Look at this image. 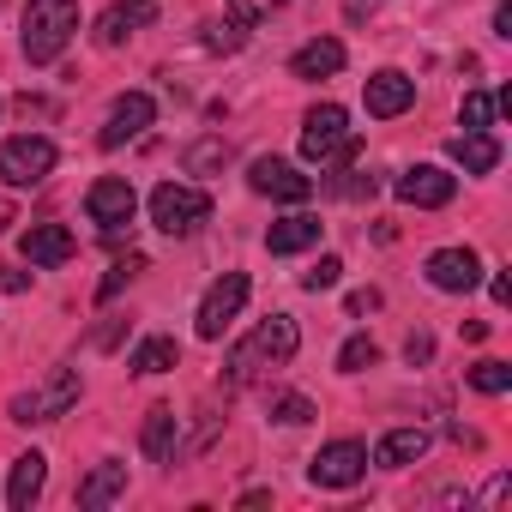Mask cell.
Segmentation results:
<instances>
[{"instance_id":"6da1fadb","label":"cell","mask_w":512,"mask_h":512,"mask_svg":"<svg viewBox=\"0 0 512 512\" xmlns=\"http://www.w3.org/2000/svg\"><path fill=\"white\" fill-rule=\"evenodd\" d=\"M296 344H302V332H296V320H290V314L260 320V326H253V332L229 350V362H223L229 386H247V380H260L266 368H284V362L296 356Z\"/></svg>"},{"instance_id":"7a4b0ae2","label":"cell","mask_w":512,"mask_h":512,"mask_svg":"<svg viewBox=\"0 0 512 512\" xmlns=\"http://www.w3.org/2000/svg\"><path fill=\"white\" fill-rule=\"evenodd\" d=\"M73 31H79V0H31L25 25H19V49L31 67H49V61H61Z\"/></svg>"},{"instance_id":"3957f363","label":"cell","mask_w":512,"mask_h":512,"mask_svg":"<svg viewBox=\"0 0 512 512\" xmlns=\"http://www.w3.org/2000/svg\"><path fill=\"white\" fill-rule=\"evenodd\" d=\"M356 151H362V139L350 133V115L338 103L308 109V121H302V157L308 163H350Z\"/></svg>"},{"instance_id":"277c9868","label":"cell","mask_w":512,"mask_h":512,"mask_svg":"<svg viewBox=\"0 0 512 512\" xmlns=\"http://www.w3.org/2000/svg\"><path fill=\"white\" fill-rule=\"evenodd\" d=\"M79 404V368H49V380L43 386H31V392H19L13 404H7V416L13 422H55V416H67Z\"/></svg>"},{"instance_id":"5b68a950","label":"cell","mask_w":512,"mask_h":512,"mask_svg":"<svg viewBox=\"0 0 512 512\" xmlns=\"http://www.w3.org/2000/svg\"><path fill=\"white\" fill-rule=\"evenodd\" d=\"M49 169H55V139H43V133H19L0 145V181L7 187H43Z\"/></svg>"},{"instance_id":"8992f818","label":"cell","mask_w":512,"mask_h":512,"mask_svg":"<svg viewBox=\"0 0 512 512\" xmlns=\"http://www.w3.org/2000/svg\"><path fill=\"white\" fill-rule=\"evenodd\" d=\"M205 217H211V199H205L199 187L163 181V187L151 193V223H157L163 235H193V229H199Z\"/></svg>"},{"instance_id":"52a82bcc","label":"cell","mask_w":512,"mask_h":512,"mask_svg":"<svg viewBox=\"0 0 512 512\" xmlns=\"http://www.w3.org/2000/svg\"><path fill=\"white\" fill-rule=\"evenodd\" d=\"M247 296H253L247 272H223V278L199 296V338H223V332H229V320L247 308Z\"/></svg>"},{"instance_id":"ba28073f","label":"cell","mask_w":512,"mask_h":512,"mask_svg":"<svg viewBox=\"0 0 512 512\" xmlns=\"http://www.w3.org/2000/svg\"><path fill=\"white\" fill-rule=\"evenodd\" d=\"M362 470H368V446L362 440H332V446H320L308 458V482L314 488H350V482H362Z\"/></svg>"},{"instance_id":"9c48e42d","label":"cell","mask_w":512,"mask_h":512,"mask_svg":"<svg viewBox=\"0 0 512 512\" xmlns=\"http://www.w3.org/2000/svg\"><path fill=\"white\" fill-rule=\"evenodd\" d=\"M247 187H253V193H266V199H284V205L314 199V175H302V169L284 163V157H260V163L247 169Z\"/></svg>"},{"instance_id":"30bf717a","label":"cell","mask_w":512,"mask_h":512,"mask_svg":"<svg viewBox=\"0 0 512 512\" xmlns=\"http://www.w3.org/2000/svg\"><path fill=\"white\" fill-rule=\"evenodd\" d=\"M151 121H157V103H151L145 91H127V97H115V103H109V121H103L97 145H103V151H121V145H127V139H139Z\"/></svg>"},{"instance_id":"8fae6325","label":"cell","mask_w":512,"mask_h":512,"mask_svg":"<svg viewBox=\"0 0 512 512\" xmlns=\"http://www.w3.org/2000/svg\"><path fill=\"white\" fill-rule=\"evenodd\" d=\"M85 211H91V223H103V229L115 235L121 223H133V211H139V193H133V181H121V175H103V181H91V193H85Z\"/></svg>"},{"instance_id":"7c38bea8","label":"cell","mask_w":512,"mask_h":512,"mask_svg":"<svg viewBox=\"0 0 512 512\" xmlns=\"http://www.w3.org/2000/svg\"><path fill=\"white\" fill-rule=\"evenodd\" d=\"M452 193H458V175H446L440 163H416V169L398 175V199H404V205L440 211V205H452Z\"/></svg>"},{"instance_id":"4fadbf2b","label":"cell","mask_w":512,"mask_h":512,"mask_svg":"<svg viewBox=\"0 0 512 512\" xmlns=\"http://www.w3.org/2000/svg\"><path fill=\"white\" fill-rule=\"evenodd\" d=\"M428 284L446 290V296H464V290L482 284V260L470 247H440V253H428Z\"/></svg>"},{"instance_id":"5bb4252c","label":"cell","mask_w":512,"mask_h":512,"mask_svg":"<svg viewBox=\"0 0 512 512\" xmlns=\"http://www.w3.org/2000/svg\"><path fill=\"white\" fill-rule=\"evenodd\" d=\"M362 103H368V115H374V121H392V115H404V109L416 103V79H404L398 67H386V73H368V85H362Z\"/></svg>"},{"instance_id":"9a60e30c","label":"cell","mask_w":512,"mask_h":512,"mask_svg":"<svg viewBox=\"0 0 512 512\" xmlns=\"http://www.w3.org/2000/svg\"><path fill=\"white\" fill-rule=\"evenodd\" d=\"M73 247H79V241H73L67 223H31V229L19 235V253H25L31 266H67Z\"/></svg>"},{"instance_id":"2e32d148","label":"cell","mask_w":512,"mask_h":512,"mask_svg":"<svg viewBox=\"0 0 512 512\" xmlns=\"http://www.w3.org/2000/svg\"><path fill=\"white\" fill-rule=\"evenodd\" d=\"M151 19H157V0H115V7L97 19V31H91V37H97L103 49H115L121 37H133V31H139V25H151Z\"/></svg>"},{"instance_id":"e0dca14e","label":"cell","mask_w":512,"mask_h":512,"mask_svg":"<svg viewBox=\"0 0 512 512\" xmlns=\"http://www.w3.org/2000/svg\"><path fill=\"white\" fill-rule=\"evenodd\" d=\"M308 247H320V217H308V211H290V217H278L272 229H266V253H308Z\"/></svg>"},{"instance_id":"ac0fdd59","label":"cell","mask_w":512,"mask_h":512,"mask_svg":"<svg viewBox=\"0 0 512 512\" xmlns=\"http://www.w3.org/2000/svg\"><path fill=\"white\" fill-rule=\"evenodd\" d=\"M175 440H181V422H175V410H169V404L145 410V428H139V446H145V458H151V464H175Z\"/></svg>"},{"instance_id":"d6986e66","label":"cell","mask_w":512,"mask_h":512,"mask_svg":"<svg viewBox=\"0 0 512 512\" xmlns=\"http://www.w3.org/2000/svg\"><path fill=\"white\" fill-rule=\"evenodd\" d=\"M338 67H344V43L338 37H314V43H302L290 55V73L296 79H332Z\"/></svg>"},{"instance_id":"ffe728a7","label":"cell","mask_w":512,"mask_h":512,"mask_svg":"<svg viewBox=\"0 0 512 512\" xmlns=\"http://www.w3.org/2000/svg\"><path fill=\"white\" fill-rule=\"evenodd\" d=\"M43 482H49V458H43V452H25V458H13L7 506H13V512H31V500L43 494Z\"/></svg>"},{"instance_id":"44dd1931","label":"cell","mask_w":512,"mask_h":512,"mask_svg":"<svg viewBox=\"0 0 512 512\" xmlns=\"http://www.w3.org/2000/svg\"><path fill=\"white\" fill-rule=\"evenodd\" d=\"M127 494V464H115V458H103L85 482H79V506L85 512H97V506H109V500H121Z\"/></svg>"},{"instance_id":"7402d4cb","label":"cell","mask_w":512,"mask_h":512,"mask_svg":"<svg viewBox=\"0 0 512 512\" xmlns=\"http://www.w3.org/2000/svg\"><path fill=\"white\" fill-rule=\"evenodd\" d=\"M452 157H458V169H464V175H488V169L500 163V139H494L488 127L458 133V139H452Z\"/></svg>"},{"instance_id":"603a6c76","label":"cell","mask_w":512,"mask_h":512,"mask_svg":"<svg viewBox=\"0 0 512 512\" xmlns=\"http://www.w3.org/2000/svg\"><path fill=\"white\" fill-rule=\"evenodd\" d=\"M428 452V428H392L380 446H374V464H386V470H404V464H416Z\"/></svg>"},{"instance_id":"cb8c5ba5","label":"cell","mask_w":512,"mask_h":512,"mask_svg":"<svg viewBox=\"0 0 512 512\" xmlns=\"http://www.w3.org/2000/svg\"><path fill=\"white\" fill-rule=\"evenodd\" d=\"M175 362H181V344H175V338H145V344L127 356L133 374H169Z\"/></svg>"},{"instance_id":"d4e9b609","label":"cell","mask_w":512,"mask_h":512,"mask_svg":"<svg viewBox=\"0 0 512 512\" xmlns=\"http://www.w3.org/2000/svg\"><path fill=\"white\" fill-rule=\"evenodd\" d=\"M181 163H187V175H211V169L229 163V139H193Z\"/></svg>"},{"instance_id":"484cf974","label":"cell","mask_w":512,"mask_h":512,"mask_svg":"<svg viewBox=\"0 0 512 512\" xmlns=\"http://www.w3.org/2000/svg\"><path fill=\"white\" fill-rule=\"evenodd\" d=\"M272 422L302 428V422H314V404H308L302 392H272Z\"/></svg>"},{"instance_id":"4316f807","label":"cell","mask_w":512,"mask_h":512,"mask_svg":"<svg viewBox=\"0 0 512 512\" xmlns=\"http://www.w3.org/2000/svg\"><path fill=\"white\" fill-rule=\"evenodd\" d=\"M374 362H380V344H374V338H350V344L338 350V368H344V374H362V368H374Z\"/></svg>"},{"instance_id":"83f0119b","label":"cell","mask_w":512,"mask_h":512,"mask_svg":"<svg viewBox=\"0 0 512 512\" xmlns=\"http://www.w3.org/2000/svg\"><path fill=\"white\" fill-rule=\"evenodd\" d=\"M470 386L488 392V398H500V392L512 386V368H506V362H476V368H470Z\"/></svg>"},{"instance_id":"f1b7e54d","label":"cell","mask_w":512,"mask_h":512,"mask_svg":"<svg viewBox=\"0 0 512 512\" xmlns=\"http://www.w3.org/2000/svg\"><path fill=\"white\" fill-rule=\"evenodd\" d=\"M338 278H344V260H338V253H320V260H314V272L302 278V290H338Z\"/></svg>"},{"instance_id":"f546056e","label":"cell","mask_w":512,"mask_h":512,"mask_svg":"<svg viewBox=\"0 0 512 512\" xmlns=\"http://www.w3.org/2000/svg\"><path fill=\"white\" fill-rule=\"evenodd\" d=\"M458 121H464V133L488 127V121H494V97H488V91H464V109H458Z\"/></svg>"},{"instance_id":"4dcf8cb0","label":"cell","mask_w":512,"mask_h":512,"mask_svg":"<svg viewBox=\"0 0 512 512\" xmlns=\"http://www.w3.org/2000/svg\"><path fill=\"white\" fill-rule=\"evenodd\" d=\"M284 0H229V19L235 25H253V19H266V13H278Z\"/></svg>"},{"instance_id":"1f68e13d","label":"cell","mask_w":512,"mask_h":512,"mask_svg":"<svg viewBox=\"0 0 512 512\" xmlns=\"http://www.w3.org/2000/svg\"><path fill=\"white\" fill-rule=\"evenodd\" d=\"M205 43H211V49H241V25L229 19V25H217V31H211Z\"/></svg>"},{"instance_id":"d6a6232c","label":"cell","mask_w":512,"mask_h":512,"mask_svg":"<svg viewBox=\"0 0 512 512\" xmlns=\"http://www.w3.org/2000/svg\"><path fill=\"white\" fill-rule=\"evenodd\" d=\"M139 266H145V260H127V266H115V272L103 278V302H109V296H115V290H121V284H127V278L139 272Z\"/></svg>"},{"instance_id":"836d02e7","label":"cell","mask_w":512,"mask_h":512,"mask_svg":"<svg viewBox=\"0 0 512 512\" xmlns=\"http://www.w3.org/2000/svg\"><path fill=\"white\" fill-rule=\"evenodd\" d=\"M404 356H410V362H428V356H434V338H428V332H410Z\"/></svg>"},{"instance_id":"e575fe53","label":"cell","mask_w":512,"mask_h":512,"mask_svg":"<svg viewBox=\"0 0 512 512\" xmlns=\"http://www.w3.org/2000/svg\"><path fill=\"white\" fill-rule=\"evenodd\" d=\"M374 308H380V290H356L350 296V314H374Z\"/></svg>"},{"instance_id":"d590c367","label":"cell","mask_w":512,"mask_h":512,"mask_svg":"<svg viewBox=\"0 0 512 512\" xmlns=\"http://www.w3.org/2000/svg\"><path fill=\"white\" fill-rule=\"evenodd\" d=\"M506 488H512V476H494V482H488V488H482V500H488V506H494V500H506Z\"/></svg>"},{"instance_id":"8d00e7d4","label":"cell","mask_w":512,"mask_h":512,"mask_svg":"<svg viewBox=\"0 0 512 512\" xmlns=\"http://www.w3.org/2000/svg\"><path fill=\"white\" fill-rule=\"evenodd\" d=\"M7 223H13V199H7V193H0V229H7Z\"/></svg>"}]
</instances>
